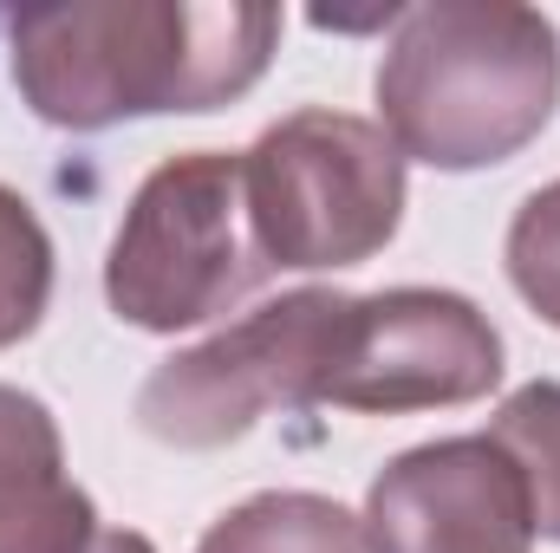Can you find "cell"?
<instances>
[{"instance_id": "obj_8", "label": "cell", "mask_w": 560, "mask_h": 553, "mask_svg": "<svg viewBox=\"0 0 560 553\" xmlns=\"http://www.w3.org/2000/svg\"><path fill=\"white\" fill-rule=\"evenodd\" d=\"M196 553H372L365 521L313 489H268L209 521Z\"/></svg>"}, {"instance_id": "obj_5", "label": "cell", "mask_w": 560, "mask_h": 553, "mask_svg": "<svg viewBox=\"0 0 560 553\" xmlns=\"http://www.w3.org/2000/svg\"><path fill=\"white\" fill-rule=\"evenodd\" d=\"M352 293L300 286L255 306L242 326L163 358L138 391V423L170 449H229L261 416L313 411L346 345Z\"/></svg>"}, {"instance_id": "obj_13", "label": "cell", "mask_w": 560, "mask_h": 553, "mask_svg": "<svg viewBox=\"0 0 560 553\" xmlns=\"http://www.w3.org/2000/svg\"><path fill=\"white\" fill-rule=\"evenodd\" d=\"M46 449H66L52 411H46L33 391L0 385V456H46Z\"/></svg>"}, {"instance_id": "obj_1", "label": "cell", "mask_w": 560, "mask_h": 553, "mask_svg": "<svg viewBox=\"0 0 560 553\" xmlns=\"http://www.w3.org/2000/svg\"><path fill=\"white\" fill-rule=\"evenodd\" d=\"M13 85L59 131L125 118L215 111L261 85L280 46V7L261 0H72L26 7L7 26Z\"/></svg>"}, {"instance_id": "obj_14", "label": "cell", "mask_w": 560, "mask_h": 553, "mask_svg": "<svg viewBox=\"0 0 560 553\" xmlns=\"http://www.w3.org/2000/svg\"><path fill=\"white\" fill-rule=\"evenodd\" d=\"M85 553H156V548H150V534H138V528H98Z\"/></svg>"}, {"instance_id": "obj_3", "label": "cell", "mask_w": 560, "mask_h": 553, "mask_svg": "<svg viewBox=\"0 0 560 553\" xmlns=\"http://www.w3.org/2000/svg\"><path fill=\"white\" fill-rule=\"evenodd\" d=\"M275 280V261L255 242L242 156L176 150L138 183L112 255L105 299L138 332H189L242 306Z\"/></svg>"}, {"instance_id": "obj_2", "label": "cell", "mask_w": 560, "mask_h": 553, "mask_svg": "<svg viewBox=\"0 0 560 553\" xmlns=\"http://www.w3.org/2000/svg\"><path fill=\"white\" fill-rule=\"evenodd\" d=\"M378 125L430 169H489L548 131L560 26L522 0H423L378 52Z\"/></svg>"}, {"instance_id": "obj_6", "label": "cell", "mask_w": 560, "mask_h": 553, "mask_svg": "<svg viewBox=\"0 0 560 553\" xmlns=\"http://www.w3.org/2000/svg\"><path fill=\"white\" fill-rule=\"evenodd\" d=\"M502 385V332L469 293L450 286H385L352 293L346 345L319 404L365 416L456 411Z\"/></svg>"}, {"instance_id": "obj_10", "label": "cell", "mask_w": 560, "mask_h": 553, "mask_svg": "<svg viewBox=\"0 0 560 553\" xmlns=\"http://www.w3.org/2000/svg\"><path fill=\"white\" fill-rule=\"evenodd\" d=\"M482 436L515 462V475L528 489L535 534L560 541V385L555 378H535V385L509 391Z\"/></svg>"}, {"instance_id": "obj_12", "label": "cell", "mask_w": 560, "mask_h": 553, "mask_svg": "<svg viewBox=\"0 0 560 553\" xmlns=\"http://www.w3.org/2000/svg\"><path fill=\"white\" fill-rule=\"evenodd\" d=\"M509 280L548 326H560V183H541L515 209V222H509Z\"/></svg>"}, {"instance_id": "obj_7", "label": "cell", "mask_w": 560, "mask_h": 553, "mask_svg": "<svg viewBox=\"0 0 560 553\" xmlns=\"http://www.w3.org/2000/svg\"><path fill=\"white\" fill-rule=\"evenodd\" d=\"M372 553H528L535 515L489 436H436L392 456L365 489Z\"/></svg>"}, {"instance_id": "obj_11", "label": "cell", "mask_w": 560, "mask_h": 553, "mask_svg": "<svg viewBox=\"0 0 560 553\" xmlns=\"http://www.w3.org/2000/svg\"><path fill=\"white\" fill-rule=\"evenodd\" d=\"M52 299V235L20 189L0 183V352L39 332Z\"/></svg>"}, {"instance_id": "obj_9", "label": "cell", "mask_w": 560, "mask_h": 553, "mask_svg": "<svg viewBox=\"0 0 560 553\" xmlns=\"http://www.w3.org/2000/svg\"><path fill=\"white\" fill-rule=\"evenodd\" d=\"M92 534L98 508L66 475V449L0 456V553H85Z\"/></svg>"}, {"instance_id": "obj_4", "label": "cell", "mask_w": 560, "mask_h": 553, "mask_svg": "<svg viewBox=\"0 0 560 553\" xmlns=\"http://www.w3.org/2000/svg\"><path fill=\"white\" fill-rule=\"evenodd\" d=\"M261 255L293 274L359 268L405 222V150L378 118L300 105L242 156Z\"/></svg>"}]
</instances>
